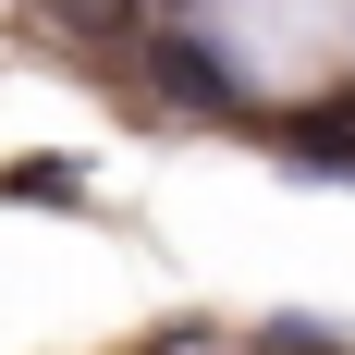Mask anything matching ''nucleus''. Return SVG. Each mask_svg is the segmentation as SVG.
Segmentation results:
<instances>
[{
	"label": "nucleus",
	"mask_w": 355,
	"mask_h": 355,
	"mask_svg": "<svg viewBox=\"0 0 355 355\" xmlns=\"http://www.w3.org/2000/svg\"><path fill=\"white\" fill-rule=\"evenodd\" d=\"M135 62H147V98L172 110V123H233L245 110V86H233V62H220L209 37H135Z\"/></svg>",
	"instance_id": "nucleus-1"
},
{
	"label": "nucleus",
	"mask_w": 355,
	"mask_h": 355,
	"mask_svg": "<svg viewBox=\"0 0 355 355\" xmlns=\"http://www.w3.org/2000/svg\"><path fill=\"white\" fill-rule=\"evenodd\" d=\"M49 25L86 37V49H135V37H147V0H49Z\"/></svg>",
	"instance_id": "nucleus-3"
},
{
	"label": "nucleus",
	"mask_w": 355,
	"mask_h": 355,
	"mask_svg": "<svg viewBox=\"0 0 355 355\" xmlns=\"http://www.w3.org/2000/svg\"><path fill=\"white\" fill-rule=\"evenodd\" d=\"M282 159H306V172H355V98H319L282 123Z\"/></svg>",
	"instance_id": "nucleus-2"
},
{
	"label": "nucleus",
	"mask_w": 355,
	"mask_h": 355,
	"mask_svg": "<svg viewBox=\"0 0 355 355\" xmlns=\"http://www.w3.org/2000/svg\"><path fill=\"white\" fill-rule=\"evenodd\" d=\"M0 196H73V159H12Z\"/></svg>",
	"instance_id": "nucleus-4"
}]
</instances>
